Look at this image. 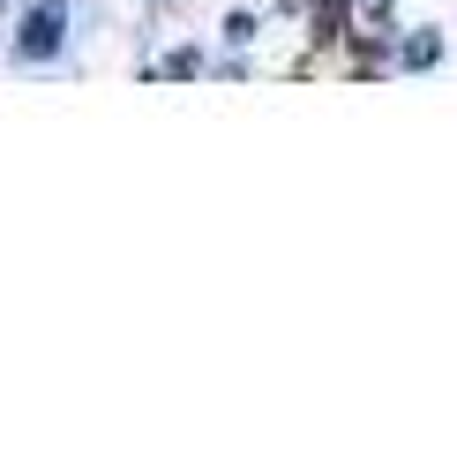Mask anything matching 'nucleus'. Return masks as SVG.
Wrapping results in <instances>:
<instances>
[{"mask_svg": "<svg viewBox=\"0 0 457 450\" xmlns=\"http://www.w3.org/2000/svg\"><path fill=\"white\" fill-rule=\"evenodd\" d=\"M61 38H68V8H61V0H37V8L23 15L15 53H23V61H53V53H61Z\"/></svg>", "mask_w": 457, "mask_h": 450, "instance_id": "1", "label": "nucleus"}, {"mask_svg": "<svg viewBox=\"0 0 457 450\" xmlns=\"http://www.w3.org/2000/svg\"><path fill=\"white\" fill-rule=\"evenodd\" d=\"M435 53H443V38H412V46H405V61H412V68H428Z\"/></svg>", "mask_w": 457, "mask_h": 450, "instance_id": "2", "label": "nucleus"}]
</instances>
